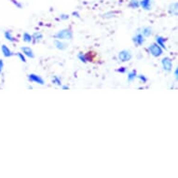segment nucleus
Segmentation results:
<instances>
[{
    "instance_id": "1",
    "label": "nucleus",
    "mask_w": 178,
    "mask_h": 178,
    "mask_svg": "<svg viewBox=\"0 0 178 178\" xmlns=\"http://www.w3.org/2000/svg\"><path fill=\"white\" fill-rule=\"evenodd\" d=\"M73 36V32L70 28H65V29L60 30L54 35L55 38L60 40H72Z\"/></svg>"
},
{
    "instance_id": "2",
    "label": "nucleus",
    "mask_w": 178,
    "mask_h": 178,
    "mask_svg": "<svg viewBox=\"0 0 178 178\" xmlns=\"http://www.w3.org/2000/svg\"><path fill=\"white\" fill-rule=\"evenodd\" d=\"M148 51L152 56H154V57H160V56L163 54V50L156 42L152 43L148 47Z\"/></svg>"
},
{
    "instance_id": "3",
    "label": "nucleus",
    "mask_w": 178,
    "mask_h": 178,
    "mask_svg": "<svg viewBox=\"0 0 178 178\" xmlns=\"http://www.w3.org/2000/svg\"><path fill=\"white\" fill-rule=\"evenodd\" d=\"M161 65L165 72H171L173 70V60L170 57H163L161 59Z\"/></svg>"
},
{
    "instance_id": "4",
    "label": "nucleus",
    "mask_w": 178,
    "mask_h": 178,
    "mask_svg": "<svg viewBox=\"0 0 178 178\" xmlns=\"http://www.w3.org/2000/svg\"><path fill=\"white\" fill-rule=\"evenodd\" d=\"M132 58H133V55H132V52H130V51L123 50V51H119V53H118V60L120 62H122V63L129 62V61H130Z\"/></svg>"
},
{
    "instance_id": "5",
    "label": "nucleus",
    "mask_w": 178,
    "mask_h": 178,
    "mask_svg": "<svg viewBox=\"0 0 178 178\" xmlns=\"http://www.w3.org/2000/svg\"><path fill=\"white\" fill-rule=\"evenodd\" d=\"M133 42L134 43V45L136 47H140V46H142L143 44H145L146 37L140 32H137V34L134 36H133Z\"/></svg>"
},
{
    "instance_id": "6",
    "label": "nucleus",
    "mask_w": 178,
    "mask_h": 178,
    "mask_svg": "<svg viewBox=\"0 0 178 178\" xmlns=\"http://www.w3.org/2000/svg\"><path fill=\"white\" fill-rule=\"evenodd\" d=\"M28 80H29L30 82H33V83L39 84V85H44L45 84L44 79L36 74H29L28 75Z\"/></svg>"
},
{
    "instance_id": "7",
    "label": "nucleus",
    "mask_w": 178,
    "mask_h": 178,
    "mask_svg": "<svg viewBox=\"0 0 178 178\" xmlns=\"http://www.w3.org/2000/svg\"><path fill=\"white\" fill-rule=\"evenodd\" d=\"M53 43H54L55 48L58 49V50H60V51H64V50H66L67 47H68L67 43H65V42H63V40H60V39H55V40L53 41Z\"/></svg>"
},
{
    "instance_id": "8",
    "label": "nucleus",
    "mask_w": 178,
    "mask_h": 178,
    "mask_svg": "<svg viewBox=\"0 0 178 178\" xmlns=\"http://www.w3.org/2000/svg\"><path fill=\"white\" fill-rule=\"evenodd\" d=\"M21 50H22V52L26 56V57H29L32 59L35 58V53L30 47H22Z\"/></svg>"
},
{
    "instance_id": "9",
    "label": "nucleus",
    "mask_w": 178,
    "mask_h": 178,
    "mask_svg": "<svg viewBox=\"0 0 178 178\" xmlns=\"http://www.w3.org/2000/svg\"><path fill=\"white\" fill-rule=\"evenodd\" d=\"M166 38L165 37H163V36H161V35H157L156 36V43L161 47V48L162 49V50H167V47H166V45H165V42H166Z\"/></svg>"
},
{
    "instance_id": "10",
    "label": "nucleus",
    "mask_w": 178,
    "mask_h": 178,
    "mask_svg": "<svg viewBox=\"0 0 178 178\" xmlns=\"http://www.w3.org/2000/svg\"><path fill=\"white\" fill-rule=\"evenodd\" d=\"M1 51H2L3 55L5 56V57H7V58L11 57V56L14 55V53L11 51V49H9L8 47L6 46V45H2L1 46Z\"/></svg>"
},
{
    "instance_id": "11",
    "label": "nucleus",
    "mask_w": 178,
    "mask_h": 178,
    "mask_svg": "<svg viewBox=\"0 0 178 178\" xmlns=\"http://www.w3.org/2000/svg\"><path fill=\"white\" fill-rule=\"evenodd\" d=\"M141 33L145 37H149V36H151L152 35V28L151 27H149V26H145L143 27L141 31H138Z\"/></svg>"
},
{
    "instance_id": "12",
    "label": "nucleus",
    "mask_w": 178,
    "mask_h": 178,
    "mask_svg": "<svg viewBox=\"0 0 178 178\" xmlns=\"http://www.w3.org/2000/svg\"><path fill=\"white\" fill-rule=\"evenodd\" d=\"M137 77V72L136 70H132L128 73V82H133Z\"/></svg>"
},
{
    "instance_id": "13",
    "label": "nucleus",
    "mask_w": 178,
    "mask_h": 178,
    "mask_svg": "<svg viewBox=\"0 0 178 178\" xmlns=\"http://www.w3.org/2000/svg\"><path fill=\"white\" fill-rule=\"evenodd\" d=\"M32 37H33V42H37L43 38V35L40 32H35L32 35Z\"/></svg>"
},
{
    "instance_id": "14",
    "label": "nucleus",
    "mask_w": 178,
    "mask_h": 178,
    "mask_svg": "<svg viewBox=\"0 0 178 178\" xmlns=\"http://www.w3.org/2000/svg\"><path fill=\"white\" fill-rule=\"evenodd\" d=\"M23 41L26 42V43H32V42H33L32 35H30L29 33H23Z\"/></svg>"
},
{
    "instance_id": "15",
    "label": "nucleus",
    "mask_w": 178,
    "mask_h": 178,
    "mask_svg": "<svg viewBox=\"0 0 178 178\" xmlns=\"http://www.w3.org/2000/svg\"><path fill=\"white\" fill-rule=\"evenodd\" d=\"M4 35H5V38L7 40H8V41H11V42H14L16 40L15 37L11 35V31H6L5 34H4Z\"/></svg>"
},
{
    "instance_id": "16",
    "label": "nucleus",
    "mask_w": 178,
    "mask_h": 178,
    "mask_svg": "<svg viewBox=\"0 0 178 178\" xmlns=\"http://www.w3.org/2000/svg\"><path fill=\"white\" fill-rule=\"evenodd\" d=\"M78 60H79L80 62H82V63H87L88 61H89L88 57H87V56H86L85 54H84L83 52H79V53L78 54Z\"/></svg>"
},
{
    "instance_id": "17",
    "label": "nucleus",
    "mask_w": 178,
    "mask_h": 178,
    "mask_svg": "<svg viewBox=\"0 0 178 178\" xmlns=\"http://www.w3.org/2000/svg\"><path fill=\"white\" fill-rule=\"evenodd\" d=\"M51 81H52V84H54V85H56V86H62V79L57 76L53 77Z\"/></svg>"
},
{
    "instance_id": "18",
    "label": "nucleus",
    "mask_w": 178,
    "mask_h": 178,
    "mask_svg": "<svg viewBox=\"0 0 178 178\" xmlns=\"http://www.w3.org/2000/svg\"><path fill=\"white\" fill-rule=\"evenodd\" d=\"M136 78H138L140 80V82H142V83H146L147 82V78L145 76V75H137V77Z\"/></svg>"
},
{
    "instance_id": "19",
    "label": "nucleus",
    "mask_w": 178,
    "mask_h": 178,
    "mask_svg": "<svg viewBox=\"0 0 178 178\" xmlns=\"http://www.w3.org/2000/svg\"><path fill=\"white\" fill-rule=\"evenodd\" d=\"M16 55L18 56L19 59H20L23 63H26V56L23 52H17Z\"/></svg>"
},
{
    "instance_id": "20",
    "label": "nucleus",
    "mask_w": 178,
    "mask_h": 178,
    "mask_svg": "<svg viewBox=\"0 0 178 178\" xmlns=\"http://www.w3.org/2000/svg\"><path fill=\"white\" fill-rule=\"evenodd\" d=\"M142 7L145 8V9H150V7H149V3H148V1L147 0H144V1L142 2Z\"/></svg>"
},
{
    "instance_id": "21",
    "label": "nucleus",
    "mask_w": 178,
    "mask_h": 178,
    "mask_svg": "<svg viewBox=\"0 0 178 178\" xmlns=\"http://www.w3.org/2000/svg\"><path fill=\"white\" fill-rule=\"evenodd\" d=\"M117 71L118 72V73H126V71H127V67H120V68H118V69H117Z\"/></svg>"
},
{
    "instance_id": "22",
    "label": "nucleus",
    "mask_w": 178,
    "mask_h": 178,
    "mask_svg": "<svg viewBox=\"0 0 178 178\" xmlns=\"http://www.w3.org/2000/svg\"><path fill=\"white\" fill-rule=\"evenodd\" d=\"M3 68H4V62H3V60L0 59V75H1V73L3 71Z\"/></svg>"
},
{
    "instance_id": "23",
    "label": "nucleus",
    "mask_w": 178,
    "mask_h": 178,
    "mask_svg": "<svg viewBox=\"0 0 178 178\" xmlns=\"http://www.w3.org/2000/svg\"><path fill=\"white\" fill-rule=\"evenodd\" d=\"M68 18H69L68 15H62V16H61V19H62V20H67Z\"/></svg>"
},
{
    "instance_id": "24",
    "label": "nucleus",
    "mask_w": 178,
    "mask_h": 178,
    "mask_svg": "<svg viewBox=\"0 0 178 178\" xmlns=\"http://www.w3.org/2000/svg\"><path fill=\"white\" fill-rule=\"evenodd\" d=\"M174 78H175V79L178 78V69L177 68L174 70Z\"/></svg>"
},
{
    "instance_id": "25",
    "label": "nucleus",
    "mask_w": 178,
    "mask_h": 178,
    "mask_svg": "<svg viewBox=\"0 0 178 178\" xmlns=\"http://www.w3.org/2000/svg\"><path fill=\"white\" fill-rule=\"evenodd\" d=\"M62 89L63 90H69V87L68 86H66V85H63V84H62Z\"/></svg>"
}]
</instances>
